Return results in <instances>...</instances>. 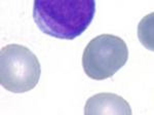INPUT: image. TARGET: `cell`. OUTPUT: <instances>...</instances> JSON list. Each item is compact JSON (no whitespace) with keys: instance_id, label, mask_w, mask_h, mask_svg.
<instances>
[{"instance_id":"obj_2","label":"cell","mask_w":154,"mask_h":115,"mask_svg":"<svg viewBox=\"0 0 154 115\" xmlns=\"http://www.w3.org/2000/svg\"><path fill=\"white\" fill-rule=\"evenodd\" d=\"M40 63L28 47L8 44L0 51V82L6 91L22 94L37 85L40 78Z\"/></svg>"},{"instance_id":"obj_3","label":"cell","mask_w":154,"mask_h":115,"mask_svg":"<svg viewBox=\"0 0 154 115\" xmlns=\"http://www.w3.org/2000/svg\"><path fill=\"white\" fill-rule=\"evenodd\" d=\"M128 59V49L123 39L112 34H102L85 46L82 66L89 78L104 80L122 68Z\"/></svg>"},{"instance_id":"obj_4","label":"cell","mask_w":154,"mask_h":115,"mask_svg":"<svg viewBox=\"0 0 154 115\" xmlns=\"http://www.w3.org/2000/svg\"><path fill=\"white\" fill-rule=\"evenodd\" d=\"M131 109L128 102L115 94L102 92L89 98L85 103L84 114H125L131 115Z\"/></svg>"},{"instance_id":"obj_5","label":"cell","mask_w":154,"mask_h":115,"mask_svg":"<svg viewBox=\"0 0 154 115\" xmlns=\"http://www.w3.org/2000/svg\"><path fill=\"white\" fill-rule=\"evenodd\" d=\"M138 38L146 49L154 51V12L143 17L138 25Z\"/></svg>"},{"instance_id":"obj_1","label":"cell","mask_w":154,"mask_h":115,"mask_svg":"<svg viewBox=\"0 0 154 115\" xmlns=\"http://www.w3.org/2000/svg\"><path fill=\"white\" fill-rule=\"evenodd\" d=\"M96 0H34L33 19L42 33L72 40L88 28Z\"/></svg>"}]
</instances>
